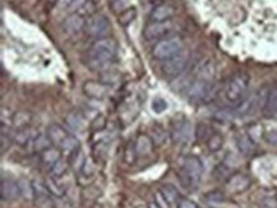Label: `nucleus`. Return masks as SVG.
<instances>
[{
  "mask_svg": "<svg viewBox=\"0 0 277 208\" xmlns=\"http://www.w3.org/2000/svg\"><path fill=\"white\" fill-rule=\"evenodd\" d=\"M183 50V40L178 36L164 38L161 41H157L152 48V55L157 60H167L172 56L177 55L178 53Z\"/></svg>",
  "mask_w": 277,
  "mask_h": 208,
  "instance_id": "obj_5",
  "label": "nucleus"
},
{
  "mask_svg": "<svg viewBox=\"0 0 277 208\" xmlns=\"http://www.w3.org/2000/svg\"><path fill=\"white\" fill-rule=\"evenodd\" d=\"M178 208H199L198 204L196 202H193L191 199L188 198H182L178 202Z\"/></svg>",
  "mask_w": 277,
  "mask_h": 208,
  "instance_id": "obj_37",
  "label": "nucleus"
},
{
  "mask_svg": "<svg viewBox=\"0 0 277 208\" xmlns=\"http://www.w3.org/2000/svg\"><path fill=\"white\" fill-rule=\"evenodd\" d=\"M46 135H48V138L50 140L51 145H54L55 147H59L71 134H69L68 130L64 127H61V125L51 124L49 125L48 129H46Z\"/></svg>",
  "mask_w": 277,
  "mask_h": 208,
  "instance_id": "obj_16",
  "label": "nucleus"
},
{
  "mask_svg": "<svg viewBox=\"0 0 277 208\" xmlns=\"http://www.w3.org/2000/svg\"><path fill=\"white\" fill-rule=\"evenodd\" d=\"M61 160V151L58 147H49L40 153V161L50 170L58 161Z\"/></svg>",
  "mask_w": 277,
  "mask_h": 208,
  "instance_id": "obj_19",
  "label": "nucleus"
},
{
  "mask_svg": "<svg viewBox=\"0 0 277 208\" xmlns=\"http://www.w3.org/2000/svg\"><path fill=\"white\" fill-rule=\"evenodd\" d=\"M190 123H189L185 118H179V119L173 123L170 137H172L173 142H174L175 145H185V143L190 140Z\"/></svg>",
  "mask_w": 277,
  "mask_h": 208,
  "instance_id": "obj_9",
  "label": "nucleus"
},
{
  "mask_svg": "<svg viewBox=\"0 0 277 208\" xmlns=\"http://www.w3.org/2000/svg\"><path fill=\"white\" fill-rule=\"evenodd\" d=\"M33 138L32 132H31L30 128H26V129H20L17 130L14 133V137H13V141H14L17 145H19L20 147H25L27 146L28 143L31 142V140Z\"/></svg>",
  "mask_w": 277,
  "mask_h": 208,
  "instance_id": "obj_28",
  "label": "nucleus"
},
{
  "mask_svg": "<svg viewBox=\"0 0 277 208\" xmlns=\"http://www.w3.org/2000/svg\"><path fill=\"white\" fill-rule=\"evenodd\" d=\"M206 145L209 152H219L222 148V146H224V137H222L221 133L214 132L211 134V137L208 138V141L206 142Z\"/></svg>",
  "mask_w": 277,
  "mask_h": 208,
  "instance_id": "obj_25",
  "label": "nucleus"
},
{
  "mask_svg": "<svg viewBox=\"0 0 277 208\" xmlns=\"http://www.w3.org/2000/svg\"><path fill=\"white\" fill-rule=\"evenodd\" d=\"M50 146H51V142L48 138V135L38 134L35 137V148L37 151H40V152L45 151L46 148H49Z\"/></svg>",
  "mask_w": 277,
  "mask_h": 208,
  "instance_id": "obj_31",
  "label": "nucleus"
},
{
  "mask_svg": "<svg viewBox=\"0 0 277 208\" xmlns=\"http://www.w3.org/2000/svg\"><path fill=\"white\" fill-rule=\"evenodd\" d=\"M175 31V23L173 20L166 22H151L144 27L143 36L148 41H161L172 37Z\"/></svg>",
  "mask_w": 277,
  "mask_h": 208,
  "instance_id": "obj_8",
  "label": "nucleus"
},
{
  "mask_svg": "<svg viewBox=\"0 0 277 208\" xmlns=\"http://www.w3.org/2000/svg\"><path fill=\"white\" fill-rule=\"evenodd\" d=\"M263 117L267 119H277V84L268 88L265 105L262 106Z\"/></svg>",
  "mask_w": 277,
  "mask_h": 208,
  "instance_id": "obj_13",
  "label": "nucleus"
},
{
  "mask_svg": "<svg viewBox=\"0 0 277 208\" xmlns=\"http://www.w3.org/2000/svg\"><path fill=\"white\" fill-rule=\"evenodd\" d=\"M214 130L209 129L206 124H199L196 129V137L198 142H207Z\"/></svg>",
  "mask_w": 277,
  "mask_h": 208,
  "instance_id": "obj_29",
  "label": "nucleus"
},
{
  "mask_svg": "<svg viewBox=\"0 0 277 208\" xmlns=\"http://www.w3.org/2000/svg\"><path fill=\"white\" fill-rule=\"evenodd\" d=\"M160 193L162 194V197L166 199L169 204H178V202L182 199L179 191L174 186H169V184L167 186H162L161 189H160Z\"/></svg>",
  "mask_w": 277,
  "mask_h": 208,
  "instance_id": "obj_23",
  "label": "nucleus"
},
{
  "mask_svg": "<svg viewBox=\"0 0 277 208\" xmlns=\"http://www.w3.org/2000/svg\"><path fill=\"white\" fill-rule=\"evenodd\" d=\"M86 22L87 19H84L83 15L79 14L78 12L72 13V14H69L68 17L63 20V23H61V30L68 36L77 35V33L84 31Z\"/></svg>",
  "mask_w": 277,
  "mask_h": 208,
  "instance_id": "obj_11",
  "label": "nucleus"
},
{
  "mask_svg": "<svg viewBox=\"0 0 277 208\" xmlns=\"http://www.w3.org/2000/svg\"><path fill=\"white\" fill-rule=\"evenodd\" d=\"M118 56V45L110 37L96 40L84 53L83 61L93 72H102L115 61Z\"/></svg>",
  "mask_w": 277,
  "mask_h": 208,
  "instance_id": "obj_1",
  "label": "nucleus"
},
{
  "mask_svg": "<svg viewBox=\"0 0 277 208\" xmlns=\"http://www.w3.org/2000/svg\"><path fill=\"white\" fill-rule=\"evenodd\" d=\"M134 147H136L137 156H147L154 151L155 143L154 141L151 140V137L142 134L137 138L136 143H134Z\"/></svg>",
  "mask_w": 277,
  "mask_h": 208,
  "instance_id": "obj_20",
  "label": "nucleus"
},
{
  "mask_svg": "<svg viewBox=\"0 0 277 208\" xmlns=\"http://www.w3.org/2000/svg\"><path fill=\"white\" fill-rule=\"evenodd\" d=\"M265 141L270 146L277 147V130H270L265 134Z\"/></svg>",
  "mask_w": 277,
  "mask_h": 208,
  "instance_id": "obj_36",
  "label": "nucleus"
},
{
  "mask_svg": "<svg viewBox=\"0 0 277 208\" xmlns=\"http://www.w3.org/2000/svg\"><path fill=\"white\" fill-rule=\"evenodd\" d=\"M231 175V171H230L229 168H226V165H219L215 169V176H216V179H219V180L222 179V180L226 181Z\"/></svg>",
  "mask_w": 277,
  "mask_h": 208,
  "instance_id": "obj_32",
  "label": "nucleus"
},
{
  "mask_svg": "<svg viewBox=\"0 0 277 208\" xmlns=\"http://www.w3.org/2000/svg\"><path fill=\"white\" fill-rule=\"evenodd\" d=\"M137 17V9L134 7H129L118 14V22L121 26H129Z\"/></svg>",
  "mask_w": 277,
  "mask_h": 208,
  "instance_id": "obj_27",
  "label": "nucleus"
},
{
  "mask_svg": "<svg viewBox=\"0 0 277 208\" xmlns=\"http://www.w3.org/2000/svg\"><path fill=\"white\" fill-rule=\"evenodd\" d=\"M235 142H237V147L238 150H239V152L242 153L243 156H245V157H249V156H252L253 153L255 152L257 146H255L254 140H253L250 135L239 134L237 137V140H235Z\"/></svg>",
  "mask_w": 277,
  "mask_h": 208,
  "instance_id": "obj_18",
  "label": "nucleus"
},
{
  "mask_svg": "<svg viewBox=\"0 0 277 208\" xmlns=\"http://www.w3.org/2000/svg\"><path fill=\"white\" fill-rule=\"evenodd\" d=\"M138 157L136 152V147L132 143H128V146L125 147V152H124V160H125L126 164L132 165V164L136 161V158Z\"/></svg>",
  "mask_w": 277,
  "mask_h": 208,
  "instance_id": "obj_33",
  "label": "nucleus"
},
{
  "mask_svg": "<svg viewBox=\"0 0 277 208\" xmlns=\"http://www.w3.org/2000/svg\"><path fill=\"white\" fill-rule=\"evenodd\" d=\"M66 123L71 129L76 130V132H82V130L86 129V119L78 111H73L67 115Z\"/></svg>",
  "mask_w": 277,
  "mask_h": 208,
  "instance_id": "obj_21",
  "label": "nucleus"
},
{
  "mask_svg": "<svg viewBox=\"0 0 277 208\" xmlns=\"http://www.w3.org/2000/svg\"><path fill=\"white\" fill-rule=\"evenodd\" d=\"M189 64V53L183 49L177 55L172 56L161 64V72L167 78H177L185 71Z\"/></svg>",
  "mask_w": 277,
  "mask_h": 208,
  "instance_id": "obj_7",
  "label": "nucleus"
},
{
  "mask_svg": "<svg viewBox=\"0 0 277 208\" xmlns=\"http://www.w3.org/2000/svg\"><path fill=\"white\" fill-rule=\"evenodd\" d=\"M252 186V180L248 175L242 173H235L225 181V187L226 191L230 194H240L243 192L248 191L249 187Z\"/></svg>",
  "mask_w": 277,
  "mask_h": 208,
  "instance_id": "obj_10",
  "label": "nucleus"
},
{
  "mask_svg": "<svg viewBox=\"0 0 277 208\" xmlns=\"http://www.w3.org/2000/svg\"><path fill=\"white\" fill-rule=\"evenodd\" d=\"M152 110H154L155 112H157V114H160V112L165 111V110L167 109V102L165 101L164 99H161V97H156V99L152 101Z\"/></svg>",
  "mask_w": 277,
  "mask_h": 208,
  "instance_id": "obj_34",
  "label": "nucleus"
},
{
  "mask_svg": "<svg viewBox=\"0 0 277 208\" xmlns=\"http://www.w3.org/2000/svg\"><path fill=\"white\" fill-rule=\"evenodd\" d=\"M194 74L197 79H203V81L211 82L215 77V64L209 59H203L199 61L194 68Z\"/></svg>",
  "mask_w": 277,
  "mask_h": 208,
  "instance_id": "obj_17",
  "label": "nucleus"
},
{
  "mask_svg": "<svg viewBox=\"0 0 277 208\" xmlns=\"http://www.w3.org/2000/svg\"><path fill=\"white\" fill-rule=\"evenodd\" d=\"M179 180L188 191H196L202 181L203 175V163L198 156H186L183 160L179 170Z\"/></svg>",
  "mask_w": 277,
  "mask_h": 208,
  "instance_id": "obj_2",
  "label": "nucleus"
},
{
  "mask_svg": "<svg viewBox=\"0 0 277 208\" xmlns=\"http://www.w3.org/2000/svg\"><path fill=\"white\" fill-rule=\"evenodd\" d=\"M44 186H45V188L48 189V192L51 194V196L58 197V198H61V197L64 196V193H66L64 187H61L60 184H58V181H56L55 178L48 179Z\"/></svg>",
  "mask_w": 277,
  "mask_h": 208,
  "instance_id": "obj_26",
  "label": "nucleus"
},
{
  "mask_svg": "<svg viewBox=\"0 0 277 208\" xmlns=\"http://www.w3.org/2000/svg\"><path fill=\"white\" fill-rule=\"evenodd\" d=\"M58 148L61 151V152H67L72 156L73 153L78 152L79 151V141L77 140L74 135L71 134L63 143H61L60 146H59Z\"/></svg>",
  "mask_w": 277,
  "mask_h": 208,
  "instance_id": "obj_24",
  "label": "nucleus"
},
{
  "mask_svg": "<svg viewBox=\"0 0 277 208\" xmlns=\"http://www.w3.org/2000/svg\"><path fill=\"white\" fill-rule=\"evenodd\" d=\"M74 2H76V0H58L56 5H58L59 8H71Z\"/></svg>",
  "mask_w": 277,
  "mask_h": 208,
  "instance_id": "obj_39",
  "label": "nucleus"
},
{
  "mask_svg": "<svg viewBox=\"0 0 277 208\" xmlns=\"http://www.w3.org/2000/svg\"><path fill=\"white\" fill-rule=\"evenodd\" d=\"M249 88V78L247 74H235L227 81L224 87V97L229 104L238 105L242 100L248 96Z\"/></svg>",
  "mask_w": 277,
  "mask_h": 208,
  "instance_id": "obj_3",
  "label": "nucleus"
},
{
  "mask_svg": "<svg viewBox=\"0 0 277 208\" xmlns=\"http://www.w3.org/2000/svg\"><path fill=\"white\" fill-rule=\"evenodd\" d=\"M12 142H13L12 135H9L8 133L5 134L4 130H2V138H0V145H2V148H0V151H2V153H4L5 151H7L8 148L10 147Z\"/></svg>",
  "mask_w": 277,
  "mask_h": 208,
  "instance_id": "obj_35",
  "label": "nucleus"
},
{
  "mask_svg": "<svg viewBox=\"0 0 277 208\" xmlns=\"http://www.w3.org/2000/svg\"><path fill=\"white\" fill-rule=\"evenodd\" d=\"M32 114L27 111H18L13 115L12 118V124L13 127L17 130L26 129V128H30L31 123H32Z\"/></svg>",
  "mask_w": 277,
  "mask_h": 208,
  "instance_id": "obj_22",
  "label": "nucleus"
},
{
  "mask_svg": "<svg viewBox=\"0 0 277 208\" xmlns=\"http://www.w3.org/2000/svg\"><path fill=\"white\" fill-rule=\"evenodd\" d=\"M68 163H66L64 160H60L50 169V173L53 174L54 178H61V176L67 173V170H68Z\"/></svg>",
  "mask_w": 277,
  "mask_h": 208,
  "instance_id": "obj_30",
  "label": "nucleus"
},
{
  "mask_svg": "<svg viewBox=\"0 0 277 208\" xmlns=\"http://www.w3.org/2000/svg\"><path fill=\"white\" fill-rule=\"evenodd\" d=\"M84 32L91 38H95V41L109 37L111 32L110 20L102 13H95L87 19Z\"/></svg>",
  "mask_w": 277,
  "mask_h": 208,
  "instance_id": "obj_6",
  "label": "nucleus"
},
{
  "mask_svg": "<svg viewBox=\"0 0 277 208\" xmlns=\"http://www.w3.org/2000/svg\"><path fill=\"white\" fill-rule=\"evenodd\" d=\"M174 14L175 9L173 5L160 4L151 10V13H150V20H151V22H166V20H172Z\"/></svg>",
  "mask_w": 277,
  "mask_h": 208,
  "instance_id": "obj_15",
  "label": "nucleus"
},
{
  "mask_svg": "<svg viewBox=\"0 0 277 208\" xmlns=\"http://www.w3.org/2000/svg\"><path fill=\"white\" fill-rule=\"evenodd\" d=\"M207 199H208V201H216V202H221L222 199H224V196H222V193L221 192H211V193H208L207 194Z\"/></svg>",
  "mask_w": 277,
  "mask_h": 208,
  "instance_id": "obj_38",
  "label": "nucleus"
},
{
  "mask_svg": "<svg viewBox=\"0 0 277 208\" xmlns=\"http://www.w3.org/2000/svg\"><path fill=\"white\" fill-rule=\"evenodd\" d=\"M186 95H188L189 100L196 104H208L214 100L215 95H216V89H215L214 84L208 81H203V79H194L186 89Z\"/></svg>",
  "mask_w": 277,
  "mask_h": 208,
  "instance_id": "obj_4",
  "label": "nucleus"
},
{
  "mask_svg": "<svg viewBox=\"0 0 277 208\" xmlns=\"http://www.w3.org/2000/svg\"><path fill=\"white\" fill-rule=\"evenodd\" d=\"M22 196L19 183L13 179H2L0 183V197L2 201H14Z\"/></svg>",
  "mask_w": 277,
  "mask_h": 208,
  "instance_id": "obj_12",
  "label": "nucleus"
},
{
  "mask_svg": "<svg viewBox=\"0 0 277 208\" xmlns=\"http://www.w3.org/2000/svg\"><path fill=\"white\" fill-rule=\"evenodd\" d=\"M148 208H160V207L157 206V203H150Z\"/></svg>",
  "mask_w": 277,
  "mask_h": 208,
  "instance_id": "obj_40",
  "label": "nucleus"
},
{
  "mask_svg": "<svg viewBox=\"0 0 277 208\" xmlns=\"http://www.w3.org/2000/svg\"><path fill=\"white\" fill-rule=\"evenodd\" d=\"M83 92L90 99L102 100L108 95V84L96 81H87L83 84Z\"/></svg>",
  "mask_w": 277,
  "mask_h": 208,
  "instance_id": "obj_14",
  "label": "nucleus"
}]
</instances>
